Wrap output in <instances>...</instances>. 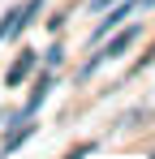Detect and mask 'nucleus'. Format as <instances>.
<instances>
[{
    "label": "nucleus",
    "mask_w": 155,
    "mask_h": 159,
    "mask_svg": "<svg viewBox=\"0 0 155 159\" xmlns=\"http://www.w3.org/2000/svg\"><path fill=\"white\" fill-rule=\"evenodd\" d=\"M134 39H138V30H134V26H129V30H121V34H116V39H112V43L103 48V56H95V60H91V65L82 69V78H91L99 60H108V56H121V52H125V48H129V43H134Z\"/></svg>",
    "instance_id": "1"
},
{
    "label": "nucleus",
    "mask_w": 155,
    "mask_h": 159,
    "mask_svg": "<svg viewBox=\"0 0 155 159\" xmlns=\"http://www.w3.org/2000/svg\"><path fill=\"white\" fill-rule=\"evenodd\" d=\"M48 86H52V78L43 73V78H39V86H35V95H30V103L22 107V120H30V116H35V107L43 103V95H48Z\"/></svg>",
    "instance_id": "2"
},
{
    "label": "nucleus",
    "mask_w": 155,
    "mask_h": 159,
    "mask_svg": "<svg viewBox=\"0 0 155 159\" xmlns=\"http://www.w3.org/2000/svg\"><path fill=\"white\" fill-rule=\"evenodd\" d=\"M30 69H35V52H26V56H17V65H13V69H9V86H17V82L26 78V73H30Z\"/></svg>",
    "instance_id": "3"
},
{
    "label": "nucleus",
    "mask_w": 155,
    "mask_h": 159,
    "mask_svg": "<svg viewBox=\"0 0 155 159\" xmlns=\"http://www.w3.org/2000/svg\"><path fill=\"white\" fill-rule=\"evenodd\" d=\"M129 13H134V4H116V9H112V17H103V26L95 30V34H108L112 26H121V22H125Z\"/></svg>",
    "instance_id": "4"
},
{
    "label": "nucleus",
    "mask_w": 155,
    "mask_h": 159,
    "mask_svg": "<svg viewBox=\"0 0 155 159\" xmlns=\"http://www.w3.org/2000/svg\"><path fill=\"white\" fill-rule=\"evenodd\" d=\"M86 155H91V146H82V151H73L69 159H86Z\"/></svg>",
    "instance_id": "5"
},
{
    "label": "nucleus",
    "mask_w": 155,
    "mask_h": 159,
    "mask_svg": "<svg viewBox=\"0 0 155 159\" xmlns=\"http://www.w3.org/2000/svg\"><path fill=\"white\" fill-rule=\"evenodd\" d=\"M91 4H95V9H108V4H116V0H91Z\"/></svg>",
    "instance_id": "6"
},
{
    "label": "nucleus",
    "mask_w": 155,
    "mask_h": 159,
    "mask_svg": "<svg viewBox=\"0 0 155 159\" xmlns=\"http://www.w3.org/2000/svg\"><path fill=\"white\" fill-rule=\"evenodd\" d=\"M4 34H9V17H0V39H4Z\"/></svg>",
    "instance_id": "7"
},
{
    "label": "nucleus",
    "mask_w": 155,
    "mask_h": 159,
    "mask_svg": "<svg viewBox=\"0 0 155 159\" xmlns=\"http://www.w3.org/2000/svg\"><path fill=\"white\" fill-rule=\"evenodd\" d=\"M0 125H4V120H0Z\"/></svg>",
    "instance_id": "8"
}]
</instances>
